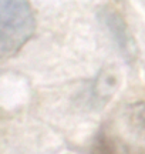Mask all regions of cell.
I'll return each instance as SVG.
<instances>
[{"label":"cell","mask_w":145,"mask_h":154,"mask_svg":"<svg viewBox=\"0 0 145 154\" xmlns=\"http://www.w3.org/2000/svg\"><path fill=\"white\" fill-rule=\"evenodd\" d=\"M102 20L107 24V27L110 30V33L112 34V38L117 42V46L120 47L123 56L127 60L131 61L135 59L137 51H135V43L132 36L129 34L127 30V26L124 20L121 19L120 14H117L115 11L111 10H104L102 13Z\"/></svg>","instance_id":"cell-4"},{"label":"cell","mask_w":145,"mask_h":154,"mask_svg":"<svg viewBox=\"0 0 145 154\" xmlns=\"http://www.w3.org/2000/svg\"><path fill=\"white\" fill-rule=\"evenodd\" d=\"M90 154H121L115 146L114 140L108 134L105 127H102L100 131L95 134L94 140L90 147Z\"/></svg>","instance_id":"cell-5"},{"label":"cell","mask_w":145,"mask_h":154,"mask_svg":"<svg viewBox=\"0 0 145 154\" xmlns=\"http://www.w3.org/2000/svg\"><path fill=\"white\" fill-rule=\"evenodd\" d=\"M107 131L121 154H145V100L123 106Z\"/></svg>","instance_id":"cell-2"},{"label":"cell","mask_w":145,"mask_h":154,"mask_svg":"<svg viewBox=\"0 0 145 154\" xmlns=\"http://www.w3.org/2000/svg\"><path fill=\"white\" fill-rule=\"evenodd\" d=\"M0 51L3 57L16 54L34 33V16L28 0H0Z\"/></svg>","instance_id":"cell-1"},{"label":"cell","mask_w":145,"mask_h":154,"mask_svg":"<svg viewBox=\"0 0 145 154\" xmlns=\"http://www.w3.org/2000/svg\"><path fill=\"white\" fill-rule=\"evenodd\" d=\"M118 86V76L115 70L107 67L98 73L87 94V103L90 109H101L110 101Z\"/></svg>","instance_id":"cell-3"}]
</instances>
